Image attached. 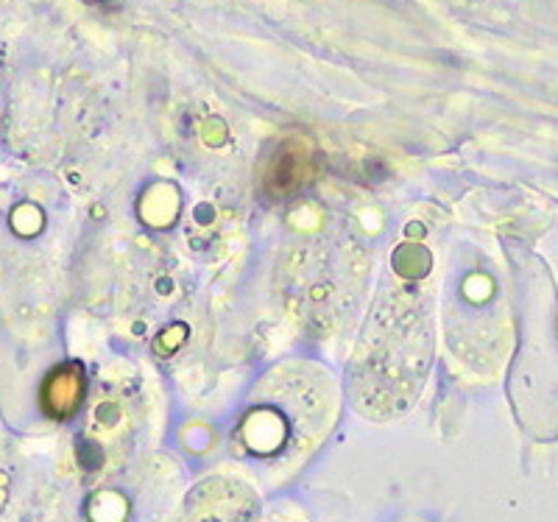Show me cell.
Here are the masks:
<instances>
[{"mask_svg": "<svg viewBox=\"0 0 558 522\" xmlns=\"http://www.w3.org/2000/svg\"><path fill=\"white\" fill-rule=\"evenodd\" d=\"M336 411L330 377L311 363H293L274 369L235 430V439L248 459L268 466L305 461L327 436Z\"/></svg>", "mask_w": 558, "mask_h": 522, "instance_id": "1", "label": "cell"}, {"mask_svg": "<svg viewBox=\"0 0 558 522\" xmlns=\"http://www.w3.org/2000/svg\"><path fill=\"white\" fill-rule=\"evenodd\" d=\"M84 400V372L78 363H64L45 377L39 402L51 420H70Z\"/></svg>", "mask_w": 558, "mask_h": 522, "instance_id": "2", "label": "cell"}, {"mask_svg": "<svg viewBox=\"0 0 558 522\" xmlns=\"http://www.w3.org/2000/svg\"><path fill=\"white\" fill-rule=\"evenodd\" d=\"M311 166H307V151L302 146H282L271 157L266 168V187L274 196L286 198L296 191L299 185H305Z\"/></svg>", "mask_w": 558, "mask_h": 522, "instance_id": "3", "label": "cell"}]
</instances>
